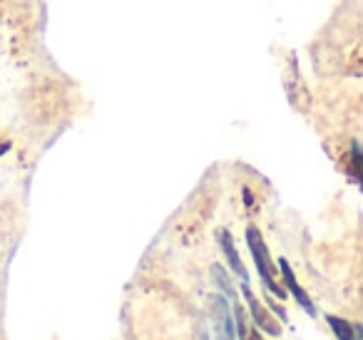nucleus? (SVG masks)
Listing matches in <instances>:
<instances>
[{"mask_svg":"<svg viewBox=\"0 0 363 340\" xmlns=\"http://www.w3.org/2000/svg\"><path fill=\"white\" fill-rule=\"evenodd\" d=\"M247 340H264V333L262 330L254 325V328H249V335H247Z\"/></svg>","mask_w":363,"mask_h":340,"instance_id":"obj_9","label":"nucleus"},{"mask_svg":"<svg viewBox=\"0 0 363 340\" xmlns=\"http://www.w3.org/2000/svg\"><path fill=\"white\" fill-rule=\"evenodd\" d=\"M348 171L353 174V179L358 181V186L363 189V147L358 142L351 144V157H348Z\"/></svg>","mask_w":363,"mask_h":340,"instance_id":"obj_7","label":"nucleus"},{"mask_svg":"<svg viewBox=\"0 0 363 340\" xmlns=\"http://www.w3.org/2000/svg\"><path fill=\"white\" fill-rule=\"evenodd\" d=\"M279 273H281V278H284V288H286V293H291L294 298H296V303L301 305L311 318H316V305H313V300L308 298L306 290L301 288V283L296 280V273H294V268L289 266L286 259L279 261Z\"/></svg>","mask_w":363,"mask_h":340,"instance_id":"obj_3","label":"nucleus"},{"mask_svg":"<svg viewBox=\"0 0 363 340\" xmlns=\"http://www.w3.org/2000/svg\"><path fill=\"white\" fill-rule=\"evenodd\" d=\"M219 246H222L224 256H227V264H229V268H232V273L237 276V278H242V283H249L247 266H244L242 256H239L237 244H234V236L229 234L227 229H222V231H219Z\"/></svg>","mask_w":363,"mask_h":340,"instance_id":"obj_4","label":"nucleus"},{"mask_svg":"<svg viewBox=\"0 0 363 340\" xmlns=\"http://www.w3.org/2000/svg\"><path fill=\"white\" fill-rule=\"evenodd\" d=\"M267 305H269V308H272V313H274V315H279V318H281V323H286L289 315H286V310L281 308V303H277V300L269 298V300H267Z\"/></svg>","mask_w":363,"mask_h":340,"instance_id":"obj_8","label":"nucleus"},{"mask_svg":"<svg viewBox=\"0 0 363 340\" xmlns=\"http://www.w3.org/2000/svg\"><path fill=\"white\" fill-rule=\"evenodd\" d=\"M247 246H249V254H252V259H254V266H257V271H259L262 283L267 285V290L274 295V298L284 300L289 293H286V288H284V283H279L277 280L279 268L272 261L269 246H267V241H264L262 231H259L257 226H249L247 229Z\"/></svg>","mask_w":363,"mask_h":340,"instance_id":"obj_1","label":"nucleus"},{"mask_svg":"<svg viewBox=\"0 0 363 340\" xmlns=\"http://www.w3.org/2000/svg\"><path fill=\"white\" fill-rule=\"evenodd\" d=\"M356 338L363 340V325H356Z\"/></svg>","mask_w":363,"mask_h":340,"instance_id":"obj_10","label":"nucleus"},{"mask_svg":"<svg viewBox=\"0 0 363 340\" xmlns=\"http://www.w3.org/2000/svg\"><path fill=\"white\" fill-rule=\"evenodd\" d=\"M242 293H244V298H247V308H249V315H252L254 325H257L262 333L272 335V338H279L284 328H281V323L274 318L272 308H269V305H264L262 300L254 295V290L249 288V283L242 285Z\"/></svg>","mask_w":363,"mask_h":340,"instance_id":"obj_2","label":"nucleus"},{"mask_svg":"<svg viewBox=\"0 0 363 340\" xmlns=\"http://www.w3.org/2000/svg\"><path fill=\"white\" fill-rule=\"evenodd\" d=\"M326 323H328V328H331V333L336 335V340H358L356 338V325H351L346 318L326 315Z\"/></svg>","mask_w":363,"mask_h":340,"instance_id":"obj_5","label":"nucleus"},{"mask_svg":"<svg viewBox=\"0 0 363 340\" xmlns=\"http://www.w3.org/2000/svg\"><path fill=\"white\" fill-rule=\"evenodd\" d=\"M212 278H214V283L219 285V290H222V295H227L229 300H239L237 298V288H234V283L229 280V276H227V271L222 268V266H212Z\"/></svg>","mask_w":363,"mask_h":340,"instance_id":"obj_6","label":"nucleus"}]
</instances>
